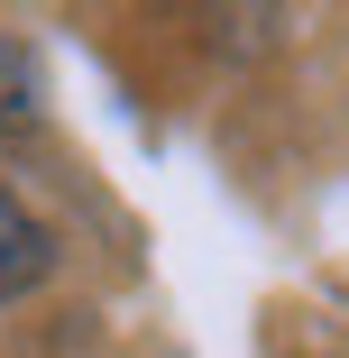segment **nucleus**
<instances>
[{
	"label": "nucleus",
	"instance_id": "obj_2",
	"mask_svg": "<svg viewBox=\"0 0 349 358\" xmlns=\"http://www.w3.org/2000/svg\"><path fill=\"white\" fill-rule=\"evenodd\" d=\"M28 120H37V64L28 46L0 37V129H28Z\"/></svg>",
	"mask_w": 349,
	"mask_h": 358
},
{
	"label": "nucleus",
	"instance_id": "obj_1",
	"mask_svg": "<svg viewBox=\"0 0 349 358\" xmlns=\"http://www.w3.org/2000/svg\"><path fill=\"white\" fill-rule=\"evenodd\" d=\"M46 266H55V239H46V221L19 202V193H0V303H19V294H37L46 285Z\"/></svg>",
	"mask_w": 349,
	"mask_h": 358
}]
</instances>
